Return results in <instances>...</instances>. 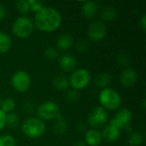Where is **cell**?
Returning a JSON list of instances; mask_svg holds the SVG:
<instances>
[{
    "label": "cell",
    "mask_w": 146,
    "mask_h": 146,
    "mask_svg": "<svg viewBox=\"0 0 146 146\" xmlns=\"http://www.w3.org/2000/svg\"><path fill=\"white\" fill-rule=\"evenodd\" d=\"M46 130L44 123L38 118L29 117L24 121L21 125V131L23 134L30 139L40 138Z\"/></svg>",
    "instance_id": "3957f363"
},
{
    "label": "cell",
    "mask_w": 146,
    "mask_h": 146,
    "mask_svg": "<svg viewBox=\"0 0 146 146\" xmlns=\"http://www.w3.org/2000/svg\"><path fill=\"white\" fill-rule=\"evenodd\" d=\"M111 80H112V77L110 74L101 73L94 80V84L96 85V86L104 89V88H106L108 85H110V83L111 82Z\"/></svg>",
    "instance_id": "ac0fdd59"
},
{
    "label": "cell",
    "mask_w": 146,
    "mask_h": 146,
    "mask_svg": "<svg viewBox=\"0 0 146 146\" xmlns=\"http://www.w3.org/2000/svg\"><path fill=\"white\" fill-rule=\"evenodd\" d=\"M133 120V114L128 109L120 110L111 119L110 124L116 127L119 130L127 128Z\"/></svg>",
    "instance_id": "9c48e42d"
},
{
    "label": "cell",
    "mask_w": 146,
    "mask_h": 146,
    "mask_svg": "<svg viewBox=\"0 0 146 146\" xmlns=\"http://www.w3.org/2000/svg\"><path fill=\"white\" fill-rule=\"evenodd\" d=\"M15 9L17 11L22 15L27 14L29 11V6L28 3L26 0H19L15 3Z\"/></svg>",
    "instance_id": "484cf974"
},
{
    "label": "cell",
    "mask_w": 146,
    "mask_h": 146,
    "mask_svg": "<svg viewBox=\"0 0 146 146\" xmlns=\"http://www.w3.org/2000/svg\"><path fill=\"white\" fill-rule=\"evenodd\" d=\"M117 16L116 9L112 6H106L101 11L102 21H111Z\"/></svg>",
    "instance_id": "d6986e66"
},
{
    "label": "cell",
    "mask_w": 146,
    "mask_h": 146,
    "mask_svg": "<svg viewBox=\"0 0 146 146\" xmlns=\"http://www.w3.org/2000/svg\"><path fill=\"white\" fill-rule=\"evenodd\" d=\"M101 133L97 129L87 130L85 134V143L90 146H98L102 142Z\"/></svg>",
    "instance_id": "5bb4252c"
},
{
    "label": "cell",
    "mask_w": 146,
    "mask_h": 146,
    "mask_svg": "<svg viewBox=\"0 0 146 146\" xmlns=\"http://www.w3.org/2000/svg\"><path fill=\"white\" fill-rule=\"evenodd\" d=\"M144 141V136L139 132H133L128 137V143L131 146H139Z\"/></svg>",
    "instance_id": "7402d4cb"
},
{
    "label": "cell",
    "mask_w": 146,
    "mask_h": 146,
    "mask_svg": "<svg viewBox=\"0 0 146 146\" xmlns=\"http://www.w3.org/2000/svg\"><path fill=\"white\" fill-rule=\"evenodd\" d=\"M137 80V73L133 68H125L120 75V82L124 87L133 86Z\"/></svg>",
    "instance_id": "7c38bea8"
},
{
    "label": "cell",
    "mask_w": 146,
    "mask_h": 146,
    "mask_svg": "<svg viewBox=\"0 0 146 146\" xmlns=\"http://www.w3.org/2000/svg\"><path fill=\"white\" fill-rule=\"evenodd\" d=\"M62 22V16L56 9L45 6L35 13L33 25L40 31L50 33L56 30Z\"/></svg>",
    "instance_id": "6da1fadb"
},
{
    "label": "cell",
    "mask_w": 146,
    "mask_h": 146,
    "mask_svg": "<svg viewBox=\"0 0 146 146\" xmlns=\"http://www.w3.org/2000/svg\"><path fill=\"white\" fill-rule=\"evenodd\" d=\"M82 14L86 18H93L98 10V5L94 1H86L82 4Z\"/></svg>",
    "instance_id": "9a60e30c"
},
{
    "label": "cell",
    "mask_w": 146,
    "mask_h": 146,
    "mask_svg": "<svg viewBox=\"0 0 146 146\" xmlns=\"http://www.w3.org/2000/svg\"><path fill=\"white\" fill-rule=\"evenodd\" d=\"M11 85L16 92H25L31 86L30 75L25 71H17L11 77Z\"/></svg>",
    "instance_id": "52a82bcc"
},
{
    "label": "cell",
    "mask_w": 146,
    "mask_h": 146,
    "mask_svg": "<svg viewBox=\"0 0 146 146\" xmlns=\"http://www.w3.org/2000/svg\"><path fill=\"white\" fill-rule=\"evenodd\" d=\"M59 66L64 72H74L77 66V61L72 55L64 54L59 58Z\"/></svg>",
    "instance_id": "8fae6325"
},
{
    "label": "cell",
    "mask_w": 146,
    "mask_h": 146,
    "mask_svg": "<svg viewBox=\"0 0 146 146\" xmlns=\"http://www.w3.org/2000/svg\"><path fill=\"white\" fill-rule=\"evenodd\" d=\"M6 15V9L3 5L0 4V21L3 20Z\"/></svg>",
    "instance_id": "e575fe53"
},
{
    "label": "cell",
    "mask_w": 146,
    "mask_h": 146,
    "mask_svg": "<svg viewBox=\"0 0 146 146\" xmlns=\"http://www.w3.org/2000/svg\"><path fill=\"white\" fill-rule=\"evenodd\" d=\"M107 33V27L104 21H92L87 29V34L91 40L94 42H98L102 40Z\"/></svg>",
    "instance_id": "30bf717a"
},
{
    "label": "cell",
    "mask_w": 146,
    "mask_h": 146,
    "mask_svg": "<svg viewBox=\"0 0 146 146\" xmlns=\"http://www.w3.org/2000/svg\"><path fill=\"white\" fill-rule=\"evenodd\" d=\"M16 142L14 137L9 134L0 136V146H15Z\"/></svg>",
    "instance_id": "d4e9b609"
},
{
    "label": "cell",
    "mask_w": 146,
    "mask_h": 146,
    "mask_svg": "<svg viewBox=\"0 0 146 146\" xmlns=\"http://www.w3.org/2000/svg\"><path fill=\"white\" fill-rule=\"evenodd\" d=\"M20 122V119L18 115L15 113H9L6 115V123L5 126L9 127V128H15L18 126Z\"/></svg>",
    "instance_id": "cb8c5ba5"
},
{
    "label": "cell",
    "mask_w": 146,
    "mask_h": 146,
    "mask_svg": "<svg viewBox=\"0 0 146 146\" xmlns=\"http://www.w3.org/2000/svg\"><path fill=\"white\" fill-rule=\"evenodd\" d=\"M87 46H88V44H87V41L86 40H80L77 42L76 44V50H79V51H84L87 49Z\"/></svg>",
    "instance_id": "f546056e"
},
{
    "label": "cell",
    "mask_w": 146,
    "mask_h": 146,
    "mask_svg": "<svg viewBox=\"0 0 146 146\" xmlns=\"http://www.w3.org/2000/svg\"><path fill=\"white\" fill-rule=\"evenodd\" d=\"M6 123V114L0 110V131L5 127Z\"/></svg>",
    "instance_id": "d6a6232c"
},
{
    "label": "cell",
    "mask_w": 146,
    "mask_h": 146,
    "mask_svg": "<svg viewBox=\"0 0 146 146\" xmlns=\"http://www.w3.org/2000/svg\"><path fill=\"white\" fill-rule=\"evenodd\" d=\"M28 6H29V10L37 13L43 8V4L41 1L38 0H27Z\"/></svg>",
    "instance_id": "83f0119b"
},
{
    "label": "cell",
    "mask_w": 146,
    "mask_h": 146,
    "mask_svg": "<svg viewBox=\"0 0 146 146\" xmlns=\"http://www.w3.org/2000/svg\"><path fill=\"white\" fill-rule=\"evenodd\" d=\"M11 47V39L9 36L0 31V53L7 52Z\"/></svg>",
    "instance_id": "ffe728a7"
},
{
    "label": "cell",
    "mask_w": 146,
    "mask_h": 146,
    "mask_svg": "<svg viewBox=\"0 0 146 146\" xmlns=\"http://www.w3.org/2000/svg\"><path fill=\"white\" fill-rule=\"evenodd\" d=\"M91 81V74L86 68L75 69L70 75L68 83L75 91L85 89Z\"/></svg>",
    "instance_id": "5b68a950"
},
{
    "label": "cell",
    "mask_w": 146,
    "mask_h": 146,
    "mask_svg": "<svg viewBox=\"0 0 146 146\" xmlns=\"http://www.w3.org/2000/svg\"><path fill=\"white\" fill-rule=\"evenodd\" d=\"M37 114L40 120H56L60 115V109L55 102L45 101L38 107Z\"/></svg>",
    "instance_id": "8992f818"
},
{
    "label": "cell",
    "mask_w": 146,
    "mask_h": 146,
    "mask_svg": "<svg viewBox=\"0 0 146 146\" xmlns=\"http://www.w3.org/2000/svg\"><path fill=\"white\" fill-rule=\"evenodd\" d=\"M98 100L102 107L109 110H115L121 104V98L119 92L110 87L101 90L98 95Z\"/></svg>",
    "instance_id": "7a4b0ae2"
},
{
    "label": "cell",
    "mask_w": 146,
    "mask_h": 146,
    "mask_svg": "<svg viewBox=\"0 0 146 146\" xmlns=\"http://www.w3.org/2000/svg\"><path fill=\"white\" fill-rule=\"evenodd\" d=\"M79 99V93L75 90H70L66 94V100L68 103H74Z\"/></svg>",
    "instance_id": "f1b7e54d"
},
{
    "label": "cell",
    "mask_w": 146,
    "mask_h": 146,
    "mask_svg": "<svg viewBox=\"0 0 146 146\" xmlns=\"http://www.w3.org/2000/svg\"><path fill=\"white\" fill-rule=\"evenodd\" d=\"M52 85L56 90H57L59 92H64L68 88L69 83H68V80L65 76L57 75L53 79Z\"/></svg>",
    "instance_id": "e0dca14e"
},
{
    "label": "cell",
    "mask_w": 146,
    "mask_h": 146,
    "mask_svg": "<svg viewBox=\"0 0 146 146\" xmlns=\"http://www.w3.org/2000/svg\"><path fill=\"white\" fill-rule=\"evenodd\" d=\"M15 108V103L12 98H5L1 103V110L6 113H12Z\"/></svg>",
    "instance_id": "603a6c76"
},
{
    "label": "cell",
    "mask_w": 146,
    "mask_h": 146,
    "mask_svg": "<svg viewBox=\"0 0 146 146\" xmlns=\"http://www.w3.org/2000/svg\"><path fill=\"white\" fill-rule=\"evenodd\" d=\"M101 135H102V139H104V140L108 142H115L119 139L120 130L116 127L110 123L104 127Z\"/></svg>",
    "instance_id": "4fadbf2b"
},
{
    "label": "cell",
    "mask_w": 146,
    "mask_h": 146,
    "mask_svg": "<svg viewBox=\"0 0 146 146\" xmlns=\"http://www.w3.org/2000/svg\"><path fill=\"white\" fill-rule=\"evenodd\" d=\"M87 121L89 125L94 127V129L102 127L106 124L108 121V113L103 107H95L89 113Z\"/></svg>",
    "instance_id": "ba28073f"
},
{
    "label": "cell",
    "mask_w": 146,
    "mask_h": 146,
    "mask_svg": "<svg viewBox=\"0 0 146 146\" xmlns=\"http://www.w3.org/2000/svg\"><path fill=\"white\" fill-rule=\"evenodd\" d=\"M139 24H140V27L141 28L143 29V31H145L146 30V15H143V16L141 17L140 21H139Z\"/></svg>",
    "instance_id": "836d02e7"
},
{
    "label": "cell",
    "mask_w": 146,
    "mask_h": 146,
    "mask_svg": "<svg viewBox=\"0 0 146 146\" xmlns=\"http://www.w3.org/2000/svg\"><path fill=\"white\" fill-rule=\"evenodd\" d=\"M73 41H74V38L70 34L63 33L57 38L56 46L58 49H60L62 50H67L72 46Z\"/></svg>",
    "instance_id": "2e32d148"
},
{
    "label": "cell",
    "mask_w": 146,
    "mask_h": 146,
    "mask_svg": "<svg viewBox=\"0 0 146 146\" xmlns=\"http://www.w3.org/2000/svg\"><path fill=\"white\" fill-rule=\"evenodd\" d=\"M34 28L33 21L26 16L21 15L17 17L12 24V32L13 33L21 38H27L31 35Z\"/></svg>",
    "instance_id": "277c9868"
},
{
    "label": "cell",
    "mask_w": 146,
    "mask_h": 146,
    "mask_svg": "<svg viewBox=\"0 0 146 146\" xmlns=\"http://www.w3.org/2000/svg\"><path fill=\"white\" fill-rule=\"evenodd\" d=\"M56 122L54 124V132L56 134H62L66 132L67 129V123L65 121V120L61 116V115L56 119Z\"/></svg>",
    "instance_id": "44dd1931"
},
{
    "label": "cell",
    "mask_w": 146,
    "mask_h": 146,
    "mask_svg": "<svg viewBox=\"0 0 146 146\" xmlns=\"http://www.w3.org/2000/svg\"><path fill=\"white\" fill-rule=\"evenodd\" d=\"M22 110L27 114H32L33 112V105L30 102H25L22 104Z\"/></svg>",
    "instance_id": "4dcf8cb0"
},
{
    "label": "cell",
    "mask_w": 146,
    "mask_h": 146,
    "mask_svg": "<svg viewBox=\"0 0 146 146\" xmlns=\"http://www.w3.org/2000/svg\"><path fill=\"white\" fill-rule=\"evenodd\" d=\"M74 146H86V145L83 141H78L74 144Z\"/></svg>",
    "instance_id": "d590c367"
},
{
    "label": "cell",
    "mask_w": 146,
    "mask_h": 146,
    "mask_svg": "<svg viewBox=\"0 0 146 146\" xmlns=\"http://www.w3.org/2000/svg\"><path fill=\"white\" fill-rule=\"evenodd\" d=\"M57 55H58V51L55 47L49 46L44 50V56L50 61L55 60L57 57Z\"/></svg>",
    "instance_id": "4316f807"
},
{
    "label": "cell",
    "mask_w": 146,
    "mask_h": 146,
    "mask_svg": "<svg viewBox=\"0 0 146 146\" xmlns=\"http://www.w3.org/2000/svg\"><path fill=\"white\" fill-rule=\"evenodd\" d=\"M118 62L121 65H126L128 62V57L127 54H119L118 55Z\"/></svg>",
    "instance_id": "1f68e13d"
}]
</instances>
